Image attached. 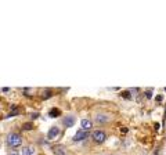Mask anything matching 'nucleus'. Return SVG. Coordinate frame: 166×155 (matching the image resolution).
Here are the masks:
<instances>
[{
  "label": "nucleus",
  "instance_id": "1",
  "mask_svg": "<svg viewBox=\"0 0 166 155\" xmlns=\"http://www.w3.org/2000/svg\"><path fill=\"white\" fill-rule=\"evenodd\" d=\"M21 143H22V138H21V136L17 134V133H10L8 137H7V144H8L11 148H18L19 145H21Z\"/></svg>",
  "mask_w": 166,
  "mask_h": 155
},
{
  "label": "nucleus",
  "instance_id": "2",
  "mask_svg": "<svg viewBox=\"0 0 166 155\" xmlns=\"http://www.w3.org/2000/svg\"><path fill=\"white\" fill-rule=\"evenodd\" d=\"M109 121H111V116H109L108 114H105V112H98V114H96V116H94L96 125H105V123H108Z\"/></svg>",
  "mask_w": 166,
  "mask_h": 155
},
{
  "label": "nucleus",
  "instance_id": "3",
  "mask_svg": "<svg viewBox=\"0 0 166 155\" xmlns=\"http://www.w3.org/2000/svg\"><path fill=\"white\" fill-rule=\"evenodd\" d=\"M91 137H93V140L96 141V143L101 144L105 141V138H107V134H105V132L102 130H96L94 133H91Z\"/></svg>",
  "mask_w": 166,
  "mask_h": 155
},
{
  "label": "nucleus",
  "instance_id": "4",
  "mask_svg": "<svg viewBox=\"0 0 166 155\" xmlns=\"http://www.w3.org/2000/svg\"><path fill=\"white\" fill-rule=\"evenodd\" d=\"M90 133L86 130H79L76 132V134L72 137V141H75V143H78V141H83L84 138H87V136H89Z\"/></svg>",
  "mask_w": 166,
  "mask_h": 155
},
{
  "label": "nucleus",
  "instance_id": "5",
  "mask_svg": "<svg viewBox=\"0 0 166 155\" xmlns=\"http://www.w3.org/2000/svg\"><path fill=\"white\" fill-rule=\"evenodd\" d=\"M76 122V118H75V115H67L64 119H62V123H64L65 127H71V126H73Z\"/></svg>",
  "mask_w": 166,
  "mask_h": 155
},
{
  "label": "nucleus",
  "instance_id": "6",
  "mask_svg": "<svg viewBox=\"0 0 166 155\" xmlns=\"http://www.w3.org/2000/svg\"><path fill=\"white\" fill-rule=\"evenodd\" d=\"M58 134H60V129H58L57 126H53V127H50V130H49L47 138H49V140H54Z\"/></svg>",
  "mask_w": 166,
  "mask_h": 155
},
{
  "label": "nucleus",
  "instance_id": "7",
  "mask_svg": "<svg viewBox=\"0 0 166 155\" xmlns=\"http://www.w3.org/2000/svg\"><path fill=\"white\" fill-rule=\"evenodd\" d=\"M80 125H82V130H90L91 129V126H93V123L90 122L89 119H82V122H80Z\"/></svg>",
  "mask_w": 166,
  "mask_h": 155
},
{
  "label": "nucleus",
  "instance_id": "8",
  "mask_svg": "<svg viewBox=\"0 0 166 155\" xmlns=\"http://www.w3.org/2000/svg\"><path fill=\"white\" fill-rule=\"evenodd\" d=\"M35 154V148L32 145H28V147H24L22 151H21V155H33Z\"/></svg>",
  "mask_w": 166,
  "mask_h": 155
},
{
  "label": "nucleus",
  "instance_id": "9",
  "mask_svg": "<svg viewBox=\"0 0 166 155\" xmlns=\"http://www.w3.org/2000/svg\"><path fill=\"white\" fill-rule=\"evenodd\" d=\"M60 115H61V111H60L58 108H51L50 111H49V116H50V118H57Z\"/></svg>",
  "mask_w": 166,
  "mask_h": 155
},
{
  "label": "nucleus",
  "instance_id": "10",
  "mask_svg": "<svg viewBox=\"0 0 166 155\" xmlns=\"http://www.w3.org/2000/svg\"><path fill=\"white\" fill-rule=\"evenodd\" d=\"M53 149H54V152H56L57 155H67V154H65L64 147H61V145H56Z\"/></svg>",
  "mask_w": 166,
  "mask_h": 155
},
{
  "label": "nucleus",
  "instance_id": "11",
  "mask_svg": "<svg viewBox=\"0 0 166 155\" xmlns=\"http://www.w3.org/2000/svg\"><path fill=\"white\" fill-rule=\"evenodd\" d=\"M122 97H123V99H126V100H129L130 97H132V96H130V92H123V93H122Z\"/></svg>",
  "mask_w": 166,
  "mask_h": 155
},
{
  "label": "nucleus",
  "instance_id": "12",
  "mask_svg": "<svg viewBox=\"0 0 166 155\" xmlns=\"http://www.w3.org/2000/svg\"><path fill=\"white\" fill-rule=\"evenodd\" d=\"M32 127H33V126H32V125H31V123H28V125H24V129H25V130H26V129H28V130H31Z\"/></svg>",
  "mask_w": 166,
  "mask_h": 155
},
{
  "label": "nucleus",
  "instance_id": "13",
  "mask_svg": "<svg viewBox=\"0 0 166 155\" xmlns=\"http://www.w3.org/2000/svg\"><path fill=\"white\" fill-rule=\"evenodd\" d=\"M145 96H147L148 99H151V97H152V92H151V90H150V92H147V94H145Z\"/></svg>",
  "mask_w": 166,
  "mask_h": 155
},
{
  "label": "nucleus",
  "instance_id": "14",
  "mask_svg": "<svg viewBox=\"0 0 166 155\" xmlns=\"http://www.w3.org/2000/svg\"><path fill=\"white\" fill-rule=\"evenodd\" d=\"M156 101H162V97H161V96H156Z\"/></svg>",
  "mask_w": 166,
  "mask_h": 155
},
{
  "label": "nucleus",
  "instance_id": "15",
  "mask_svg": "<svg viewBox=\"0 0 166 155\" xmlns=\"http://www.w3.org/2000/svg\"><path fill=\"white\" fill-rule=\"evenodd\" d=\"M10 155H18V154H14V152H13V154H10Z\"/></svg>",
  "mask_w": 166,
  "mask_h": 155
}]
</instances>
